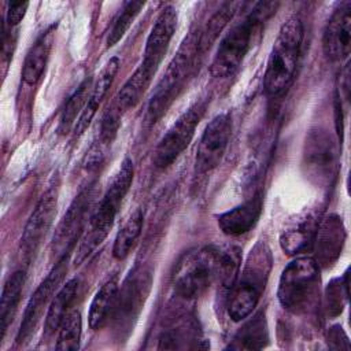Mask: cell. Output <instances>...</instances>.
<instances>
[{
    "mask_svg": "<svg viewBox=\"0 0 351 351\" xmlns=\"http://www.w3.org/2000/svg\"><path fill=\"white\" fill-rule=\"evenodd\" d=\"M318 282V265L314 258L293 259L282 270L278 281L277 296L281 306L293 314L308 311L317 300Z\"/></svg>",
    "mask_w": 351,
    "mask_h": 351,
    "instance_id": "5b68a950",
    "label": "cell"
},
{
    "mask_svg": "<svg viewBox=\"0 0 351 351\" xmlns=\"http://www.w3.org/2000/svg\"><path fill=\"white\" fill-rule=\"evenodd\" d=\"M221 250L213 245L184 254L173 273V287L178 296L192 300L204 293L219 277Z\"/></svg>",
    "mask_w": 351,
    "mask_h": 351,
    "instance_id": "277c9868",
    "label": "cell"
},
{
    "mask_svg": "<svg viewBox=\"0 0 351 351\" xmlns=\"http://www.w3.org/2000/svg\"><path fill=\"white\" fill-rule=\"evenodd\" d=\"M92 92V80L86 78L77 89L75 92L67 99L64 108L62 111V117H60V122H59V129L60 132H67L73 123L75 122V119L80 118V115L82 114L89 96Z\"/></svg>",
    "mask_w": 351,
    "mask_h": 351,
    "instance_id": "f546056e",
    "label": "cell"
},
{
    "mask_svg": "<svg viewBox=\"0 0 351 351\" xmlns=\"http://www.w3.org/2000/svg\"><path fill=\"white\" fill-rule=\"evenodd\" d=\"M82 335V319L78 310H71L63 318L59 329L55 348L56 350H78Z\"/></svg>",
    "mask_w": 351,
    "mask_h": 351,
    "instance_id": "4dcf8cb0",
    "label": "cell"
},
{
    "mask_svg": "<svg viewBox=\"0 0 351 351\" xmlns=\"http://www.w3.org/2000/svg\"><path fill=\"white\" fill-rule=\"evenodd\" d=\"M95 199L93 185L85 186L80 193L73 199L67 211L63 214L60 222L58 223L52 243L51 251L58 261L67 256V254L77 244L80 237L85 232V226L90 219L92 206Z\"/></svg>",
    "mask_w": 351,
    "mask_h": 351,
    "instance_id": "9c48e42d",
    "label": "cell"
},
{
    "mask_svg": "<svg viewBox=\"0 0 351 351\" xmlns=\"http://www.w3.org/2000/svg\"><path fill=\"white\" fill-rule=\"evenodd\" d=\"M152 274L144 266H136L125 278L118 291L112 321L119 335L129 333L133 328L151 289Z\"/></svg>",
    "mask_w": 351,
    "mask_h": 351,
    "instance_id": "ba28073f",
    "label": "cell"
},
{
    "mask_svg": "<svg viewBox=\"0 0 351 351\" xmlns=\"http://www.w3.org/2000/svg\"><path fill=\"white\" fill-rule=\"evenodd\" d=\"M262 211V199L255 195L243 204L218 215V226L228 236L247 233L258 221Z\"/></svg>",
    "mask_w": 351,
    "mask_h": 351,
    "instance_id": "ac0fdd59",
    "label": "cell"
},
{
    "mask_svg": "<svg viewBox=\"0 0 351 351\" xmlns=\"http://www.w3.org/2000/svg\"><path fill=\"white\" fill-rule=\"evenodd\" d=\"M143 229V213L136 208L119 229L112 247V255L115 259H125L133 245L136 244Z\"/></svg>",
    "mask_w": 351,
    "mask_h": 351,
    "instance_id": "f1b7e54d",
    "label": "cell"
},
{
    "mask_svg": "<svg viewBox=\"0 0 351 351\" xmlns=\"http://www.w3.org/2000/svg\"><path fill=\"white\" fill-rule=\"evenodd\" d=\"M269 343L267 322L263 313L245 322L234 335L229 350H262Z\"/></svg>",
    "mask_w": 351,
    "mask_h": 351,
    "instance_id": "7402d4cb",
    "label": "cell"
},
{
    "mask_svg": "<svg viewBox=\"0 0 351 351\" xmlns=\"http://www.w3.org/2000/svg\"><path fill=\"white\" fill-rule=\"evenodd\" d=\"M66 258L58 261L56 266L41 281V284L37 287V289L34 291V293L29 299V302L26 304V308H25V313H23V318H22V322H21L18 335H16V343L18 344L26 343L30 339V336L34 333V330H36V328L40 322V318L44 313V308L48 306L52 295L55 293L56 288L59 287V284L63 280V276L67 271Z\"/></svg>",
    "mask_w": 351,
    "mask_h": 351,
    "instance_id": "4fadbf2b",
    "label": "cell"
},
{
    "mask_svg": "<svg viewBox=\"0 0 351 351\" xmlns=\"http://www.w3.org/2000/svg\"><path fill=\"white\" fill-rule=\"evenodd\" d=\"M261 293H262L261 288L240 280V282H237L230 292L229 304H228L229 317L234 322L247 318L256 307Z\"/></svg>",
    "mask_w": 351,
    "mask_h": 351,
    "instance_id": "cb8c5ba5",
    "label": "cell"
},
{
    "mask_svg": "<svg viewBox=\"0 0 351 351\" xmlns=\"http://www.w3.org/2000/svg\"><path fill=\"white\" fill-rule=\"evenodd\" d=\"M118 296V282L117 277H112L107 280L100 289L96 292V295L92 299L90 307H89V315L88 322L90 329L97 330L104 326V324L111 318L115 302Z\"/></svg>",
    "mask_w": 351,
    "mask_h": 351,
    "instance_id": "ffe728a7",
    "label": "cell"
},
{
    "mask_svg": "<svg viewBox=\"0 0 351 351\" xmlns=\"http://www.w3.org/2000/svg\"><path fill=\"white\" fill-rule=\"evenodd\" d=\"M103 162V143H95L85 156V167L88 170H96Z\"/></svg>",
    "mask_w": 351,
    "mask_h": 351,
    "instance_id": "8d00e7d4",
    "label": "cell"
},
{
    "mask_svg": "<svg viewBox=\"0 0 351 351\" xmlns=\"http://www.w3.org/2000/svg\"><path fill=\"white\" fill-rule=\"evenodd\" d=\"M207 108V100L202 99L184 111L170 126L158 143L154 152V165L158 169L169 167L189 145L196 126L203 118Z\"/></svg>",
    "mask_w": 351,
    "mask_h": 351,
    "instance_id": "30bf717a",
    "label": "cell"
},
{
    "mask_svg": "<svg viewBox=\"0 0 351 351\" xmlns=\"http://www.w3.org/2000/svg\"><path fill=\"white\" fill-rule=\"evenodd\" d=\"M58 186L51 185L41 195L23 228L19 241V254L26 263L32 261L53 222L58 206Z\"/></svg>",
    "mask_w": 351,
    "mask_h": 351,
    "instance_id": "8fae6325",
    "label": "cell"
},
{
    "mask_svg": "<svg viewBox=\"0 0 351 351\" xmlns=\"http://www.w3.org/2000/svg\"><path fill=\"white\" fill-rule=\"evenodd\" d=\"M339 152L335 137L325 128L315 126L306 134L302 167L307 180L319 188H330L337 176Z\"/></svg>",
    "mask_w": 351,
    "mask_h": 351,
    "instance_id": "52a82bcc",
    "label": "cell"
},
{
    "mask_svg": "<svg viewBox=\"0 0 351 351\" xmlns=\"http://www.w3.org/2000/svg\"><path fill=\"white\" fill-rule=\"evenodd\" d=\"M315 229L317 225L314 218L307 215L306 218L282 232V234L280 236L281 250L287 255H296L307 251V248L313 244Z\"/></svg>",
    "mask_w": 351,
    "mask_h": 351,
    "instance_id": "d4e9b609",
    "label": "cell"
},
{
    "mask_svg": "<svg viewBox=\"0 0 351 351\" xmlns=\"http://www.w3.org/2000/svg\"><path fill=\"white\" fill-rule=\"evenodd\" d=\"M328 347L332 350H350V340L340 325H333L326 333Z\"/></svg>",
    "mask_w": 351,
    "mask_h": 351,
    "instance_id": "e575fe53",
    "label": "cell"
},
{
    "mask_svg": "<svg viewBox=\"0 0 351 351\" xmlns=\"http://www.w3.org/2000/svg\"><path fill=\"white\" fill-rule=\"evenodd\" d=\"M25 281H26L25 271L16 270L4 282V287L1 291V300H0V339L4 337L8 325L14 319V315L16 313V308L23 292Z\"/></svg>",
    "mask_w": 351,
    "mask_h": 351,
    "instance_id": "44dd1931",
    "label": "cell"
},
{
    "mask_svg": "<svg viewBox=\"0 0 351 351\" xmlns=\"http://www.w3.org/2000/svg\"><path fill=\"white\" fill-rule=\"evenodd\" d=\"M346 241V228L337 214H328L315 229L314 261L318 267L332 266L340 256Z\"/></svg>",
    "mask_w": 351,
    "mask_h": 351,
    "instance_id": "9a60e30c",
    "label": "cell"
},
{
    "mask_svg": "<svg viewBox=\"0 0 351 351\" xmlns=\"http://www.w3.org/2000/svg\"><path fill=\"white\" fill-rule=\"evenodd\" d=\"M27 7H29L27 1H12V3H10L8 4V10H7L5 22L11 27L16 26L23 19Z\"/></svg>",
    "mask_w": 351,
    "mask_h": 351,
    "instance_id": "d590c367",
    "label": "cell"
},
{
    "mask_svg": "<svg viewBox=\"0 0 351 351\" xmlns=\"http://www.w3.org/2000/svg\"><path fill=\"white\" fill-rule=\"evenodd\" d=\"M133 163L130 159H123L119 170L110 182L99 206L92 213L89 226L84 232L80 244L77 245L74 265H81L107 237L119 207L133 182Z\"/></svg>",
    "mask_w": 351,
    "mask_h": 351,
    "instance_id": "6da1fadb",
    "label": "cell"
},
{
    "mask_svg": "<svg viewBox=\"0 0 351 351\" xmlns=\"http://www.w3.org/2000/svg\"><path fill=\"white\" fill-rule=\"evenodd\" d=\"M52 41L53 27H49L36 40V43L30 47L29 52L26 53L22 67V80L27 85H36L43 77L52 48Z\"/></svg>",
    "mask_w": 351,
    "mask_h": 351,
    "instance_id": "d6986e66",
    "label": "cell"
},
{
    "mask_svg": "<svg viewBox=\"0 0 351 351\" xmlns=\"http://www.w3.org/2000/svg\"><path fill=\"white\" fill-rule=\"evenodd\" d=\"M322 47L325 55L332 60H341L350 55L351 48V3L339 5L328 21Z\"/></svg>",
    "mask_w": 351,
    "mask_h": 351,
    "instance_id": "2e32d148",
    "label": "cell"
},
{
    "mask_svg": "<svg viewBox=\"0 0 351 351\" xmlns=\"http://www.w3.org/2000/svg\"><path fill=\"white\" fill-rule=\"evenodd\" d=\"M152 77L148 75L140 66L136 69V71L129 77V80L125 82V85L121 88L117 96V108L123 112L130 108H133L140 99L143 97L144 92L147 90Z\"/></svg>",
    "mask_w": 351,
    "mask_h": 351,
    "instance_id": "83f0119b",
    "label": "cell"
},
{
    "mask_svg": "<svg viewBox=\"0 0 351 351\" xmlns=\"http://www.w3.org/2000/svg\"><path fill=\"white\" fill-rule=\"evenodd\" d=\"M348 299V270L341 278H333L325 289V310L330 318L343 313Z\"/></svg>",
    "mask_w": 351,
    "mask_h": 351,
    "instance_id": "1f68e13d",
    "label": "cell"
},
{
    "mask_svg": "<svg viewBox=\"0 0 351 351\" xmlns=\"http://www.w3.org/2000/svg\"><path fill=\"white\" fill-rule=\"evenodd\" d=\"M276 7L277 3H258L243 21L230 29L222 38L211 63L210 73L213 77L226 78L237 71L251 47L255 33L261 25L276 12Z\"/></svg>",
    "mask_w": 351,
    "mask_h": 351,
    "instance_id": "7a4b0ae2",
    "label": "cell"
},
{
    "mask_svg": "<svg viewBox=\"0 0 351 351\" xmlns=\"http://www.w3.org/2000/svg\"><path fill=\"white\" fill-rule=\"evenodd\" d=\"M271 267V256L267 245L265 243H258L250 252L245 267L243 270L241 280L256 285L262 291Z\"/></svg>",
    "mask_w": 351,
    "mask_h": 351,
    "instance_id": "484cf974",
    "label": "cell"
},
{
    "mask_svg": "<svg viewBox=\"0 0 351 351\" xmlns=\"http://www.w3.org/2000/svg\"><path fill=\"white\" fill-rule=\"evenodd\" d=\"M232 133V118L228 112L214 117L203 132L195 159V173L204 174L222 160Z\"/></svg>",
    "mask_w": 351,
    "mask_h": 351,
    "instance_id": "7c38bea8",
    "label": "cell"
},
{
    "mask_svg": "<svg viewBox=\"0 0 351 351\" xmlns=\"http://www.w3.org/2000/svg\"><path fill=\"white\" fill-rule=\"evenodd\" d=\"M78 292V280L73 278L67 281L55 295L52 299L48 313L45 317V324H44V333L45 336H51L55 332H58L63 318L67 315L70 311V306L74 302L75 296Z\"/></svg>",
    "mask_w": 351,
    "mask_h": 351,
    "instance_id": "603a6c76",
    "label": "cell"
},
{
    "mask_svg": "<svg viewBox=\"0 0 351 351\" xmlns=\"http://www.w3.org/2000/svg\"><path fill=\"white\" fill-rule=\"evenodd\" d=\"M302 41L303 23L299 16H292L281 26L273 44L263 77L266 95L277 96L288 88L296 70Z\"/></svg>",
    "mask_w": 351,
    "mask_h": 351,
    "instance_id": "3957f363",
    "label": "cell"
},
{
    "mask_svg": "<svg viewBox=\"0 0 351 351\" xmlns=\"http://www.w3.org/2000/svg\"><path fill=\"white\" fill-rule=\"evenodd\" d=\"M177 27V12L173 5L165 7L160 14L158 15L154 27L147 38L144 56L140 67L151 77L156 73L158 67L160 66L169 44L173 38V34Z\"/></svg>",
    "mask_w": 351,
    "mask_h": 351,
    "instance_id": "5bb4252c",
    "label": "cell"
},
{
    "mask_svg": "<svg viewBox=\"0 0 351 351\" xmlns=\"http://www.w3.org/2000/svg\"><path fill=\"white\" fill-rule=\"evenodd\" d=\"M143 7H144V1H128L123 4L119 15L114 21L107 34L106 44L108 48L114 47L125 36V33L128 32V29L130 27V25L133 23L134 18L138 15Z\"/></svg>",
    "mask_w": 351,
    "mask_h": 351,
    "instance_id": "d6a6232c",
    "label": "cell"
},
{
    "mask_svg": "<svg viewBox=\"0 0 351 351\" xmlns=\"http://www.w3.org/2000/svg\"><path fill=\"white\" fill-rule=\"evenodd\" d=\"M119 114H121V111L117 107H115V110H108L104 114L101 125H100V141L103 144L110 143L114 138V136L118 130V126H119Z\"/></svg>",
    "mask_w": 351,
    "mask_h": 351,
    "instance_id": "836d02e7",
    "label": "cell"
},
{
    "mask_svg": "<svg viewBox=\"0 0 351 351\" xmlns=\"http://www.w3.org/2000/svg\"><path fill=\"white\" fill-rule=\"evenodd\" d=\"M118 70H119V59L117 56H114L106 63V66L100 71L95 85L92 86L89 100H88L82 114L77 119V123H75V128H74V132H75L77 136H81L88 129L89 123L92 122L93 117L96 115V111H97L99 106L101 104V101L107 96V92L111 88Z\"/></svg>",
    "mask_w": 351,
    "mask_h": 351,
    "instance_id": "e0dca14e",
    "label": "cell"
},
{
    "mask_svg": "<svg viewBox=\"0 0 351 351\" xmlns=\"http://www.w3.org/2000/svg\"><path fill=\"white\" fill-rule=\"evenodd\" d=\"M241 5V3H225L206 23L204 29L202 30L200 36L197 37V52L203 53L206 49H208L213 43L218 38L221 32L225 29L228 22L233 18L237 8Z\"/></svg>",
    "mask_w": 351,
    "mask_h": 351,
    "instance_id": "4316f807",
    "label": "cell"
},
{
    "mask_svg": "<svg viewBox=\"0 0 351 351\" xmlns=\"http://www.w3.org/2000/svg\"><path fill=\"white\" fill-rule=\"evenodd\" d=\"M197 38L191 34L182 43L177 55L170 62L165 75L158 82L147 108L149 123H155L167 111L171 103L182 90L192 69L195 58L197 56Z\"/></svg>",
    "mask_w": 351,
    "mask_h": 351,
    "instance_id": "8992f818",
    "label": "cell"
}]
</instances>
